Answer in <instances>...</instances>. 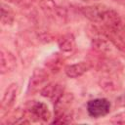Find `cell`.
<instances>
[{"label": "cell", "mask_w": 125, "mask_h": 125, "mask_svg": "<svg viewBox=\"0 0 125 125\" xmlns=\"http://www.w3.org/2000/svg\"><path fill=\"white\" fill-rule=\"evenodd\" d=\"M24 116L29 121H43L47 122L51 118V113L46 104L42 102H30L25 110H23Z\"/></svg>", "instance_id": "6da1fadb"}, {"label": "cell", "mask_w": 125, "mask_h": 125, "mask_svg": "<svg viewBox=\"0 0 125 125\" xmlns=\"http://www.w3.org/2000/svg\"><path fill=\"white\" fill-rule=\"evenodd\" d=\"M110 109V103L108 100L101 98L94 99L87 103V111L91 117L99 118L106 115Z\"/></svg>", "instance_id": "7a4b0ae2"}, {"label": "cell", "mask_w": 125, "mask_h": 125, "mask_svg": "<svg viewBox=\"0 0 125 125\" xmlns=\"http://www.w3.org/2000/svg\"><path fill=\"white\" fill-rule=\"evenodd\" d=\"M48 77L49 75L46 70L42 68H35L28 82V88H27L28 93H35L39 91V89L42 90L46 86L45 84L47 83Z\"/></svg>", "instance_id": "3957f363"}, {"label": "cell", "mask_w": 125, "mask_h": 125, "mask_svg": "<svg viewBox=\"0 0 125 125\" xmlns=\"http://www.w3.org/2000/svg\"><path fill=\"white\" fill-rule=\"evenodd\" d=\"M101 23H103L105 28L115 30V31H117L122 24L121 19L117 14V12L108 7H106L105 10L104 11Z\"/></svg>", "instance_id": "277c9868"}, {"label": "cell", "mask_w": 125, "mask_h": 125, "mask_svg": "<svg viewBox=\"0 0 125 125\" xmlns=\"http://www.w3.org/2000/svg\"><path fill=\"white\" fill-rule=\"evenodd\" d=\"M17 66V60L15 55L9 50L2 48L0 50V73L7 74L12 71Z\"/></svg>", "instance_id": "5b68a950"}, {"label": "cell", "mask_w": 125, "mask_h": 125, "mask_svg": "<svg viewBox=\"0 0 125 125\" xmlns=\"http://www.w3.org/2000/svg\"><path fill=\"white\" fill-rule=\"evenodd\" d=\"M105 6L104 5H92V6H85L82 7L81 13L85 18H87L89 21L95 23H101L102 22V17L104 14V11L105 10Z\"/></svg>", "instance_id": "8992f818"}, {"label": "cell", "mask_w": 125, "mask_h": 125, "mask_svg": "<svg viewBox=\"0 0 125 125\" xmlns=\"http://www.w3.org/2000/svg\"><path fill=\"white\" fill-rule=\"evenodd\" d=\"M18 89L19 86L17 83H12L6 88L1 101V109L3 111H6L13 106L18 96Z\"/></svg>", "instance_id": "52a82bcc"}, {"label": "cell", "mask_w": 125, "mask_h": 125, "mask_svg": "<svg viewBox=\"0 0 125 125\" xmlns=\"http://www.w3.org/2000/svg\"><path fill=\"white\" fill-rule=\"evenodd\" d=\"M73 95L71 93H63L55 103H54V111L55 116L58 117L64 112L69 110V106L73 102Z\"/></svg>", "instance_id": "ba28073f"}, {"label": "cell", "mask_w": 125, "mask_h": 125, "mask_svg": "<svg viewBox=\"0 0 125 125\" xmlns=\"http://www.w3.org/2000/svg\"><path fill=\"white\" fill-rule=\"evenodd\" d=\"M91 63L86 61H82L73 64H68L64 67V72L66 76L70 78H77L86 73L91 68Z\"/></svg>", "instance_id": "9c48e42d"}, {"label": "cell", "mask_w": 125, "mask_h": 125, "mask_svg": "<svg viewBox=\"0 0 125 125\" xmlns=\"http://www.w3.org/2000/svg\"><path fill=\"white\" fill-rule=\"evenodd\" d=\"M41 96L52 100L54 103L64 93V88L62 85L58 83H49L41 90Z\"/></svg>", "instance_id": "30bf717a"}, {"label": "cell", "mask_w": 125, "mask_h": 125, "mask_svg": "<svg viewBox=\"0 0 125 125\" xmlns=\"http://www.w3.org/2000/svg\"><path fill=\"white\" fill-rule=\"evenodd\" d=\"M39 5L46 17L55 21H59L61 6H58L54 0H40Z\"/></svg>", "instance_id": "8fae6325"}, {"label": "cell", "mask_w": 125, "mask_h": 125, "mask_svg": "<svg viewBox=\"0 0 125 125\" xmlns=\"http://www.w3.org/2000/svg\"><path fill=\"white\" fill-rule=\"evenodd\" d=\"M58 46L61 52L63 54L72 53L76 48V42H75V38L73 34L65 33L62 35L58 40Z\"/></svg>", "instance_id": "7c38bea8"}, {"label": "cell", "mask_w": 125, "mask_h": 125, "mask_svg": "<svg viewBox=\"0 0 125 125\" xmlns=\"http://www.w3.org/2000/svg\"><path fill=\"white\" fill-rule=\"evenodd\" d=\"M15 16L13 10L6 4H1V22L5 25L12 24L14 21Z\"/></svg>", "instance_id": "4fadbf2b"}, {"label": "cell", "mask_w": 125, "mask_h": 125, "mask_svg": "<svg viewBox=\"0 0 125 125\" xmlns=\"http://www.w3.org/2000/svg\"><path fill=\"white\" fill-rule=\"evenodd\" d=\"M99 84L105 91H115L118 88V85L116 84L114 79L110 77H101Z\"/></svg>", "instance_id": "5bb4252c"}, {"label": "cell", "mask_w": 125, "mask_h": 125, "mask_svg": "<svg viewBox=\"0 0 125 125\" xmlns=\"http://www.w3.org/2000/svg\"><path fill=\"white\" fill-rule=\"evenodd\" d=\"M61 62V60H60L58 54H56V55H54L52 58L49 59V61L46 62V66H48L50 69H52L53 72L58 71V69H59L60 66H61V62Z\"/></svg>", "instance_id": "9a60e30c"}, {"label": "cell", "mask_w": 125, "mask_h": 125, "mask_svg": "<svg viewBox=\"0 0 125 125\" xmlns=\"http://www.w3.org/2000/svg\"><path fill=\"white\" fill-rule=\"evenodd\" d=\"M111 122L114 124H125V112H120L112 116Z\"/></svg>", "instance_id": "2e32d148"}, {"label": "cell", "mask_w": 125, "mask_h": 125, "mask_svg": "<svg viewBox=\"0 0 125 125\" xmlns=\"http://www.w3.org/2000/svg\"><path fill=\"white\" fill-rule=\"evenodd\" d=\"M116 103H118L120 105L125 106V95H124V96H122V97H120V98L118 99V102L116 101Z\"/></svg>", "instance_id": "e0dca14e"}, {"label": "cell", "mask_w": 125, "mask_h": 125, "mask_svg": "<svg viewBox=\"0 0 125 125\" xmlns=\"http://www.w3.org/2000/svg\"><path fill=\"white\" fill-rule=\"evenodd\" d=\"M18 1H19V3H20V4H22V5H23V4L28 5V4H30L33 0H18Z\"/></svg>", "instance_id": "ac0fdd59"}, {"label": "cell", "mask_w": 125, "mask_h": 125, "mask_svg": "<svg viewBox=\"0 0 125 125\" xmlns=\"http://www.w3.org/2000/svg\"><path fill=\"white\" fill-rule=\"evenodd\" d=\"M6 1H8V2H11V3H13V2H16L17 0H6Z\"/></svg>", "instance_id": "d6986e66"}, {"label": "cell", "mask_w": 125, "mask_h": 125, "mask_svg": "<svg viewBox=\"0 0 125 125\" xmlns=\"http://www.w3.org/2000/svg\"><path fill=\"white\" fill-rule=\"evenodd\" d=\"M82 1H87V0H82Z\"/></svg>", "instance_id": "ffe728a7"}]
</instances>
